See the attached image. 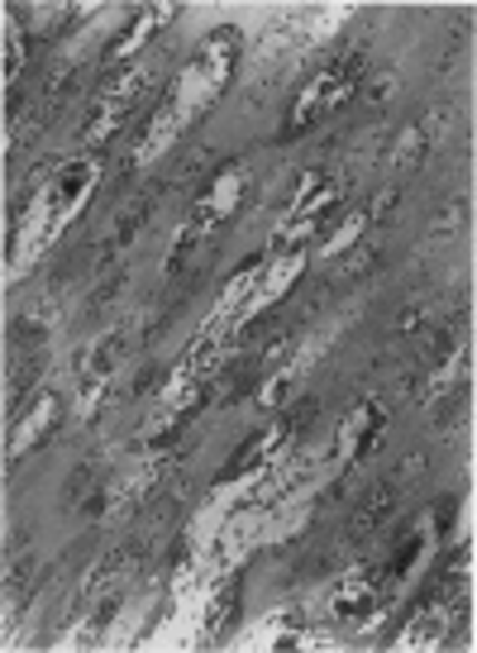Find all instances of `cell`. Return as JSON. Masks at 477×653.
I'll return each mask as SVG.
<instances>
[{"mask_svg": "<svg viewBox=\"0 0 477 653\" xmlns=\"http://www.w3.org/2000/svg\"><path fill=\"white\" fill-rule=\"evenodd\" d=\"M363 72H368V62H363V53H344V58H334L329 68H321L311 76L306 86L296 91V101L292 110H286V120H282V143H292L296 134H306L315 130L325 115H334L348 95H354V86L363 82Z\"/></svg>", "mask_w": 477, "mask_h": 653, "instance_id": "cell-1", "label": "cell"}, {"mask_svg": "<svg viewBox=\"0 0 477 653\" xmlns=\"http://www.w3.org/2000/svg\"><path fill=\"white\" fill-rule=\"evenodd\" d=\"M244 186H248V172H244V163H225L220 167V177H215V186L205 191V201H196V211H191V220L182 225V234H177V244H172V263H168V273H177V267L186 263V253H191V244H196L201 234H211L220 220H225L234 205H238V196H244Z\"/></svg>", "mask_w": 477, "mask_h": 653, "instance_id": "cell-2", "label": "cell"}, {"mask_svg": "<svg viewBox=\"0 0 477 653\" xmlns=\"http://www.w3.org/2000/svg\"><path fill=\"white\" fill-rule=\"evenodd\" d=\"M234 62H238V29L225 24L196 48V62H191V72L177 82V95H186V105H196V101L205 105L220 86L230 82Z\"/></svg>", "mask_w": 477, "mask_h": 653, "instance_id": "cell-3", "label": "cell"}, {"mask_svg": "<svg viewBox=\"0 0 477 653\" xmlns=\"http://www.w3.org/2000/svg\"><path fill=\"white\" fill-rule=\"evenodd\" d=\"M143 91H149V76H143V72H130L120 86H110L101 101L91 105V120L82 124V139H87V143H105L110 134H120L124 120H130L134 110H139V95H143Z\"/></svg>", "mask_w": 477, "mask_h": 653, "instance_id": "cell-4", "label": "cell"}, {"mask_svg": "<svg viewBox=\"0 0 477 653\" xmlns=\"http://www.w3.org/2000/svg\"><path fill=\"white\" fill-rule=\"evenodd\" d=\"M382 582H387V572H382L377 563L354 568L339 586H334V596H329V615L339 620V625H348V620H363V615H373V611H377V601H382Z\"/></svg>", "mask_w": 477, "mask_h": 653, "instance_id": "cell-5", "label": "cell"}, {"mask_svg": "<svg viewBox=\"0 0 477 653\" xmlns=\"http://www.w3.org/2000/svg\"><path fill=\"white\" fill-rule=\"evenodd\" d=\"M449 124H454V105H439V110H429V115H420L416 124H406L402 139L392 143V163L396 167H420Z\"/></svg>", "mask_w": 477, "mask_h": 653, "instance_id": "cell-6", "label": "cell"}, {"mask_svg": "<svg viewBox=\"0 0 477 653\" xmlns=\"http://www.w3.org/2000/svg\"><path fill=\"white\" fill-rule=\"evenodd\" d=\"M416 472H420V458H410V463L396 472V477H382L377 491L363 501V511L354 516V524H348V539H363L368 530H377V524L387 520V511H396V501L406 497V487H410V477H416Z\"/></svg>", "mask_w": 477, "mask_h": 653, "instance_id": "cell-7", "label": "cell"}, {"mask_svg": "<svg viewBox=\"0 0 477 653\" xmlns=\"http://www.w3.org/2000/svg\"><path fill=\"white\" fill-rule=\"evenodd\" d=\"M387 420H392V406H382V401H363V406H354V416L344 420V435H339V443L354 458H363V453H373L377 449V439H382V429H387Z\"/></svg>", "mask_w": 477, "mask_h": 653, "instance_id": "cell-8", "label": "cell"}, {"mask_svg": "<svg viewBox=\"0 0 477 653\" xmlns=\"http://www.w3.org/2000/svg\"><path fill=\"white\" fill-rule=\"evenodd\" d=\"M163 20H172V6H143V10H134V20L105 43V62H120V58L139 53V43L149 34H158V24H163Z\"/></svg>", "mask_w": 477, "mask_h": 653, "instance_id": "cell-9", "label": "cell"}, {"mask_svg": "<svg viewBox=\"0 0 477 653\" xmlns=\"http://www.w3.org/2000/svg\"><path fill=\"white\" fill-rule=\"evenodd\" d=\"M182 115H186V105H163V110H158L153 124H149V130H143V139H139V149H134V163H153L158 149H163V143L182 130Z\"/></svg>", "mask_w": 477, "mask_h": 653, "instance_id": "cell-10", "label": "cell"}, {"mask_svg": "<svg viewBox=\"0 0 477 653\" xmlns=\"http://www.w3.org/2000/svg\"><path fill=\"white\" fill-rule=\"evenodd\" d=\"M91 182H95V167H91V163H72V167H62V177H58V211H62V215H72L77 205L87 201Z\"/></svg>", "mask_w": 477, "mask_h": 653, "instance_id": "cell-11", "label": "cell"}, {"mask_svg": "<svg viewBox=\"0 0 477 653\" xmlns=\"http://www.w3.org/2000/svg\"><path fill=\"white\" fill-rule=\"evenodd\" d=\"M425 549H429V530H416V534H406V539H402V549L392 553V563L382 568V572H387V582H402L406 572L416 568V559H420Z\"/></svg>", "mask_w": 477, "mask_h": 653, "instance_id": "cell-12", "label": "cell"}, {"mask_svg": "<svg viewBox=\"0 0 477 653\" xmlns=\"http://www.w3.org/2000/svg\"><path fill=\"white\" fill-rule=\"evenodd\" d=\"M53 425H58V396H48V401H39V410H34V420L29 425H20V449H34V439L43 435H53Z\"/></svg>", "mask_w": 477, "mask_h": 653, "instance_id": "cell-13", "label": "cell"}, {"mask_svg": "<svg viewBox=\"0 0 477 653\" xmlns=\"http://www.w3.org/2000/svg\"><path fill=\"white\" fill-rule=\"evenodd\" d=\"M234 615H238V586L230 582V586H220V592H215V606H211V634H215V640L234 625Z\"/></svg>", "mask_w": 477, "mask_h": 653, "instance_id": "cell-14", "label": "cell"}, {"mask_svg": "<svg viewBox=\"0 0 477 653\" xmlns=\"http://www.w3.org/2000/svg\"><path fill=\"white\" fill-rule=\"evenodd\" d=\"M392 91H396V68H382V72L373 76V82L358 91V101H363V105H382Z\"/></svg>", "mask_w": 477, "mask_h": 653, "instance_id": "cell-15", "label": "cell"}, {"mask_svg": "<svg viewBox=\"0 0 477 653\" xmlns=\"http://www.w3.org/2000/svg\"><path fill=\"white\" fill-rule=\"evenodd\" d=\"M464 211H468V201H449V205H444V215L435 220V234H449V229L464 225Z\"/></svg>", "mask_w": 477, "mask_h": 653, "instance_id": "cell-16", "label": "cell"}, {"mask_svg": "<svg viewBox=\"0 0 477 653\" xmlns=\"http://www.w3.org/2000/svg\"><path fill=\"white\" fill-rule=\"evenodd\" d=\"M396 201H402V186H387V191H382V196L373 201V211H368V220H387V211H392V205Z\"/></svg>", "mask_w": 477, "mask_h": 653, "instance_id": "cell-17", "label": "cell"}, {"mask_svg": "<svg viewBox=\"0 0 477 653\" xmlns=\"http://www.w3.org/2000/svg\"><path fill=\"white\" fill-rule=\"evenodd\" d=\"M373 263H377V253L373 248H358V258H348L339 267V277H354V273H363V267H373Z\"/></svg>", "mask_w": 477, "mask_h": 653, "instance_id": "cell-18", "label": "cell"}, {"mask_svg": "<svg viewBox=\"0 0 477 653\" xmlns=\"http://www.w3.org/2000/svg\"><path fill=\"white\" fill-rule=\"evenodd\" d=\"M420 320H429V310H425V306H410V310L402 315V320H396V334H410Z\"/></svg>", "mask_w": 477, "mask_h": 653, "instance_id": "cell-19", "label": "cell"}]
</instances>
